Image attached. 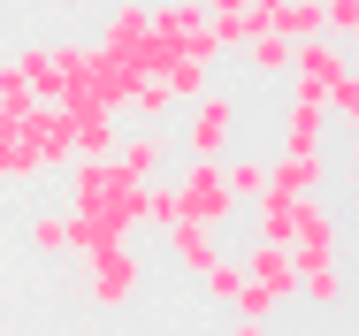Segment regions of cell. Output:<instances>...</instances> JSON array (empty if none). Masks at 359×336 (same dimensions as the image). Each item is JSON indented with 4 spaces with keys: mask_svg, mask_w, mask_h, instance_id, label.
<instances>
[{
    "mask_svg": "<svg viewBox=\"0 0 359 336\" xmlns=\"http://www.w3.org/2000/svg\"><path fill=\"white\" fill-rule=\"evenodd\" d=\"M138 290H145V260L130 253V237H115V245H100V253L84 260V298H92V306L115 314V306H130Z\"/></svg>",
    "mask_w": 359,
    "mask_h": 336,
    "instance_id": "cell-3",
    "label": "cell"
},
{
    "mask_svg": "<svg viewBox=\"0 0 359 336\" xmlns=\"http://www.w3.org/2000/svg\"><path fill=\"white\" fill-rule=\"evenodd\" d=\"M290 46H298V39H283L276 23H260V31H252V39L237 46V54L252 62V76H290Z\"/></svg>",
    "mask_w": 359,
    "mask_h": 336,
    "instance_id": "cell-15",
    "label": "cell"
},
{
    "mask_svg": "<svg viewBox=\"0 0 359 336\" xmlns=\"http://www.w3.org/2000/svg\"><path fill=\"white\" fill-rule=\"evenodd\" d=\"M344 184H352V199H359V130H352V161H344Z\"/></svg>",
    "mask_w": 359,
    "mask_h": 336,
    "instance_id": "cell-29",
    "label": "cell"
},
{
    "mask_svg": "<svg viewBox=\"0 0 359 336\" xmlns=\"http://www.w3.org/2000/svg\"><path fill=\"white\" fill-rule=\"evenodd\" d=\"M199 8H207V15H237L245 0H199Z\"/></svg>",
    "mask_w": 359,
    "mask_h": 336,
    "instance_id": "cell-30",
    "label": "cell"
},
{
    "mask_svg": "<svg viewBox=\"0 0 359 336\" xmlns=\"http://www.w3.org/2000/svg\"><path fill=\"white\" fill-rule=\"evenodd\" d=\"M31 107H39V92L23 84V69H15V62H0V130H8V123H23Z\"/></svg>",
    "mask_w": 359,
    "mask_h": 336,
    "instance_id": "cell-23",
    "label": "cell"
},
{
    "mask_svg": "<svg viewBox=\"0 0 359 336\" xmlns=\"http://www.w3.org/2000/svg\"><path fill=\"white\" fill-rule=\"evenodd\" d=\"M329 176H337V161H329L321 145H313V153H290V145H283V153L268 161V184H276V191H298V199H306V191H321Z\"/></svg>",
    "mask_w": 359,
    "mask_h": 336,
    "instance_id": "cell-11",
    "label": "cell"
},
{
    "mask_svg": "<svg viewBox=\"0 0 359 336\" xmlns=\"http://www.w3.org/2000/svg\"><path fill=\"white\" fill-rule=\"evenodd\" d=\"M329 115H344V123H352V130H359V62L344 69L337 84H329Z\"/></svg>",
    "mask_w": 359,
    "mask_h": 336,
    "instance_id": "cell-26",
    "label": "cell"
},
{
    "mask_svg": "<svg viewBox=\"0 0 359 336\" xmlns=\"http://www.w3.org/2000/svg\"><path fill=\"white\" fill-rule=\"evenodd\" d=\"M222 184H229L237 206H252L260 191H268V161H260V153H222Z\"/></svg>",
    "mask_w": 359,
    "mask_h": 336,
    "instance_id": "cell-16",
    "label": "cell"
},
{
    "mask_svg": "<svg viewBox=\"0 0 359 336\" xmlns=\"http://www.w3.org/2000/svg\"><path fill=\"white\" fill-rule=\"evenodd\" d=\"M153 39H161L168 54H199V62H215V23H207L199 0H161V8H153Z\"/></svg>",
    "mask_w": 359,
    "mask_h": 336,
    "instance_id": "cell-6",
    "label": "cell"
},
{
    "mask_svg": "<svg viewBox=\"0 0 359 336\" xmlns=\"http://www.w3.org/2000/svg\"><path fill=\"white\" fill-rule=\"evenodd\" d=\"M283 145H290V153L329 145V100H313V92L290 84V100H283Z\"/></svg>",
    "mask_w": 359,
    "mask_h": 336,
    "instance_id": "cell-10",
    "label": "cell"
},
{
    "mask_svg": "<svg viewBox=\"0 0 359 336\" xmlns=\"http://www.w3.org/2000/svg\"><path fill=\"white\" fill-rule=\"evenodd\" d=\"M245 8H252V15H276V8H283V0H245Z\"/></svg>",
    "mask_w": 359,
    "mask_h": 336,
    "instance_id": "cell-31",
    "label": "cell"
},
{
    "mask_svg": "<svg viewBox=\"0 0 359 336\" xmlns=\"http://www.w3.org/2000/svg\"><path fill=\"white\" fill-rule=\"evenodd\" d=\"M237 283H245V260H229V253H215V260L199 268V290H207L215 306H237Z\"/></svg>",
    "mask_w": 359,
    "mask_h": 336,
    "instance_id": "cell-22",
    "label": "cell"
},
{
    "mask_svg": "<svg viewBox=\"0 0 359 336\" xmlns=\"http://www.w3.org/2000/svg\"><path fill=\"white\" fill-rule=\"evenodd\" d=\"M161 84L176 92V107H191V100L207 92V62H199V54H168V62H161Z\"/></svg>",
    "mask_w": 359,
    "mask_h": 336,
    "instance_id": "cell-20",
    "label": "cell"
},
{
    "mask_svg": "<svg viewBox=\"0 0 359 336\" xmlns=\"http://www.w3.org/2000/svg\"><path fill=\"white\" fill-rule=\"evenodd\" d=\"M306 199H313V191H306ZM306 199L268 184V191L252 199V237H260V245H290V237H298V206H306Z\"/></svg>",
    "mask_w": 359,
    "mask_h": 336,
    "instance_id": "cell-12",
    "label": "cell"
},
{
    "mask_svg": "<svg viewBox=\"0 0 359 336\" xmlns=\"http://www.w3.org/2000/svg\"><path fill=\"white\" fill-rule=\"evenodd\" d=\"M268 23H276L283 39H321V31H329V8H321V0H283Z\"/></svg>",
    "mask_w": 359,
    "mask_h": 336,
    "instance_id": "cell-19",
    "label": "cell"
},
{
    "mask_svg": "<svg viewBox=\"0 0 359 336\" xmlns=\"http://www.w3.org/2000/svg\"><path fill=\"white\" fill-rule=\"evenodd\" d=\"M15 69H23V84H31L39 100H54V107H62V69H54V46H15Z\"/></svg>",
    "mask_w": 359,
    "mask_h": 336,
    "instance_id": "cell-17",
    "label": "cell"
},
{
    "mask_svg": "<svg viewBox=\"0 0 359 336\" xmlns=\"http://www.w3.org/2000/svg\"><path fill=\"white\" fill-rule=\"evenodd\" d=\"M168 184H176L184 222H207V229H229V222H237V199H229V184H222V153H184Z\"/></svg>",
    "mask_w": 359,
    "mask_h": 336,
    "instance_id": "cell-1",
    "label": "cell"
},
{
    "mask_svg": "<svg viewBox=\"0 0 359 336\" xmlns=\"http://www.w3.org/2000/svg\"><path fill=\"white\" fill-rule=\"evenodd\" d=\"M31 253H46V260L69 253V222H62V214H39V222H31Z\"/></svg>",
    "mask_w": 359,
    "mask_h": 336,
    "instance_id": "cell-27",
    "label": "cell"
},
{
    "mask_svg": "<svg viewBox=\"0 0 359 336\" xmlns=\"http://www.w3.org/2000/svg\"><path fill=\"white\" fill-rule=\"evenodd\" d=\"M344 253V229H337V206H321V191L298 206V237H290V268H321Z\"/></svg>",
    "mask_w": 359,
    "mask_h": 336,
    "instance_id": "cell-7",
    "label": "cell"
},
{
    "mask_svg": "<svg viewBox=\"0 0 359 336\" xmlns=\"http://www.w3.org/2000/svg\"><path fill=\"white\" fill-rule=\"evenodd\" d=\"M229 137H237V100L207 84V92L191 100V137H184V153H229Z\"/></svg>",
    "mask_w": 359,
    "mask_h": 336,
    "instance_id": "cell-8",
    "label": "cell"
},
{
    "mask_svg": "<svg viewBox=\"0 0 359 336\" xmlns=\"http://www.w3.org/2000/svg\"><path fill=\"white\" fill-rule=\"evenodd\" d=\"M215 253H222V229H207V222H168V260L184 275H199Z\"/></svg>",
    "mask_w": 359,
    "mask_h": 336,
    "instance_id": "cell-13",
    "label": "cell"
},
{
    "mask_svg": "<svg viewBox=\"0 0 359 336\" xmlns=\"http://www.w3.org/2000/svg\"><path fill=\"white\" fill-rule=\"evenodd\" d=\"M138 214L153 222V229L184 222V206H176V184H168V176H145V191H138Z\"/></svg>",
    "mask_w": 359,
    "mask_h": 336,
    "instance_id": "cell-25",
    "label": "cell"
},
{
    "mask_svg": "<svg viewBox=\"0 0 359 336\" xmlns=\"http://www.w3.org/2000/svg\"><path fill=\"white\" fill-rule=\"evenodd\" d=\"M100 54L130 62L138 76H161V62H168V46L153 39V8H145V0H123V8L107 15V39H100Z\"/></svg>",
    "mask_w": 359,
    "mask_h": 336,
    "instance_id": "cell-4",
    "label": "cell"
},
{
    "mask_svg": "<svg viewBox=\"0 0 359 336\" xmlns=\"http://www.w3.org/2000/svg\"><path fill=\"white\" fill-rule=\"evenodd\" d=\"M168 153H176V145H168V130H161V123H130V130L115 137V168H123L130 184L161 176V168H168Z\"/></svg>",
    "mask_w": 359,
    "mask_h": 336,
    "instance_id": "cell-9",
    "label": "cell"
},
{
    "mask_svg": "<svg viewBox=\"0 0 359 336\" xmlns=\"http://www.w3.org/2000/svg\"><path fill=\"white\" fill-rule=\"evenodd\" d=\"M344 290H352V275H344V260H321V268H298V298H313V306H344Z\"/></svg>",
    "mask_w": 359,
    "mask_h": 336,
    "instance_id": "cell-18",
    "label": "cell"
},
{
    "mask_svg": "<svg viewBox=\"0 0 359 336\" xmlns=\"http://www.w3.org/2000/svg\"><path fill=\"white\" fill-rule=\"evenodd\" d=\"M344 54H352V62H359V23H352V31H344Z\"/></svg>",
    "mask_w": 359,
    "mask_h": 336,
    "instance_id": "cell-32",
    "label": "cell"
},
{
    "mask_svg": "<svg viewBox=\"0 0 359 336\" xmlns=\"http://www.w3.org/2000/svg\"><path fill=\"white\" fill-rule=\"evenodd\" d=\"M229 336H276V329H268L260 314H237V321H229Z\"/></svg>",
    "mask_w": 359,
    "mask_h": 336,
    "instance_id": "cell-28",
    "label": "cell"
},
{
    "mask_svg": "<svg viewBox=\"0 0 359 336\" xmlns=\"http://www.w3.org/2000/svg\"><path fill=\"white\" fill-rule=\"evenodd\" d=\"M298 298V268H290V245H245V283H237V314H276V306H290Z\"/></svg>",
    "mask_w": 359,
    "mask_h": 336,
    "instance_id": "cell-2",
    "label": "cell"
},
{
    "mask_svg": "<svg viewBox=\"0 0 359 336\" xmlns=\"http://www.w3.org/2000/svg\"><path fill=\"white\" fill-rule=\"evenodd\" d=\"M62 222H69V253H76V260H92L100 245H115V229H107L100 214H84V206H69Z\"/></svg>",
    "mask_w": 359,
    "mask_h": 336,
    "instance_id": "cell-24",
    "label": "cell"
},
{
    "mask_svg": "<svg viewBox=\"0 0 359 336\" xmlns=\"http://www.w3.org/2000/svg\"><path fill=\"white\" fill-rule=\"evenodd\" d=\"M115 137H123V115L76 107V115H69V161H76V153H115Z\"/></svg>",
    "mask_w": 359,
    "mask_h": 336,
    "instance_id": "cell-14",
    "label": "cell"
},
{
    "mask_svg": "<svg viewBox=\"0 0 359 336\" xmlns=\"http://www.w3.org/2000/svg\"><path fill=\"white\" fill-rule=\"evenodd\" d=\"M123 115H130V123H168V115H176V92H168L161 76H138V92H130Z\"/></svg>",
    "mask_w": 359,
    "mask_h": 336,
    "instance_id": "cell-21",
    "label": "cell"
},
{
    "mask_svg": "<svg viewBox=\"0 0 359 336\" xmlns=\"http://www.w3.org/2000/svg\"><path fill=\"white\" fill-rule=\"evenodd\" d=\"M344 69H352L344 39H337V31H321V39H298V46H290V76H283V84L313 92V100H329V84H337Z\"/></svg>",
    "mask_w": 359,
    "mask_h": 336,
    "instance_id": "cell-5",
    "label": "cell"
}]
</instances>
